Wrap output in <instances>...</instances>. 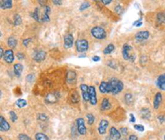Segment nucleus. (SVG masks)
<instances>
[{
	"instance_id": "nucleus-1",
	"label": "nucleus",
	"mask_w": 165,
	"mask_h": 140,
	"mask_svg": "<svg viewBox=\"0 0 165 140\" xmlns=\"http://www.w3.org/2000/svg\"><path fill=\"white\" fill-rule=\"evenodd\" d=\"M132 50H133V49H132V47H131L129 44H125V45L123 46L121 53H122L123 58H124L125 60H129V61L133 62V61L136 59L135 54L131 53L132 52Z\"/></svg>"
},
{
	"instance_id": "nucleus-2",
	"label": "nucleus",
	"mask_w": 165,
	"mask_h": 140,
	"mask_svg": "<svg viewBox=\"0 0 165 140\" xmlns=\"http://www.w3.org/2000/svg\"><path fill=\"white\" fill-rule=\"evenodd\" d=\"M110 83L112 85V93L113 95L120 93L122 89L124 88V84L121 81H120L119 79L116 78H111L110 79Z\"/></svg>"
},
{
	"instance_id": "nucleus-3",
	"label": "nucleus",
	"mask_w": 165,
	"mask_h": 140,
	"mask_svg": "<svg viewBox=\"0 0 165 140\" xmlns=\"http://www.w3.org/2000/svg\"><path fill=\"white\" fill-rule=\"evenodd\" d=\"M92 35L97 40H104L107 37V32L101 27H94L91 30Z\"/></svg>"
},
{
	"instance_id": "nucleus-4",
	"label": "nucleus",
	"mask_w": 165,
	"mask_h": 140,
	"mask_svg": "<svg viewBox=\"0 0 165 140\" xmlns=\"http://www.w3.org/2000/svg\"><path fill=\"white\" fill-rule=\"evenodd\" d=\"M75 46L77 51L79 53H84L88 50V42L84 39L78 40L75 43Z\"/></svg>"
},
{
	"instance_id": "nucleus-5",
	"label": "nucleus",
	"mask_w": 165,
	"mask_h": 140,
	"mask_svg": "<svg viewBox=\"0 0 165 140\" xmlns=\"http://www.w3.org/2000/svg\"><path fill=\"white\" fill-rule=\"evenodd\" d=\"M76 124H77V130L80 135H85L87 133V128L85 126L84 120L83 118H78L76 120Z\"/></svg>"
},
{
	"instance_id": "nucleus-6",
	"label": "nucleus",
	"mask_w": 165,
	"mask_h": 140,
	"mask_svg": "<svg viewBox=\"0 0 165 140\" xmlns=\"http://www.w3.org/2000/svg\"><path fill=\"white\" fill-rule=\"evenodd\" d=\"M99 91L101 93H112V85L110 82L103 81L99 85Z\"/></svg>"
},
{
	"instance_id": "nucleus-7",
	"label": "nucleus",
	"mask_w": 165,
	"mask_h": 140,
	"mask_svg": "<svg viewBox=\"0 0 165 140\" xmlns=\"http://www.w3.org/2000/svg\"><path fill=\"white\" fill-rule=\"evenodd\" d=\"M88 91H89V97H90V103L91 105H97V92H96V89L93 86H90L88 88Z\"/></svg>"
},
{
	"instance_id": "nucleus-8",
	"label": "nucleus",
	"mask_w": 165,
	"mask_h": 140,
	"mask_svg": "<svg viewBox=\"0 0 165 140\" xmlns=\"http://www.w3.org/2000/svg\"><path fill=\"white\" fill-rule=\"evenodd\" d=\"M46 57V53L40 50H37V51H35L34 54H33V59H34L36 62H42L43 60H45V58Z\"/></svg>"
},
{
	"instance_id": "nucleus-9",
	"label": "nucleus",
	"mask_w": 165,
	"mask_h": 140,
	"mask_svg": "<svg viewBox=\"0 0 165 140\" xmlns=\"http://www.w3.org/2000/svg\"><path fill=\"white\" fill-rule=\"evenodd\" d=\"M149 32L147 31H140L137 32L135 35L136 40L137 41H140V42L147 40V39H149Z\"/></svg>"
},
{
	"instance_id": "nucleus-10",
	"label": "nucleus",
	"mask_w": 165,
	"mask_h": 140,
	"mask_svg": "<svg viewBox=\"0 0 165 140\" xmlns=\"http://www.w3.org/2000/svg\"><path fill=\"white\" fill-rule=\"evenodd\" d=\"M74 45V36L68 34L64 37V46L65 49H70Z\"/></svg>"
},
{
	"instance_id": "nucleus-11",
	"label": "nucleus",
	"mask_w": 165,
	"mask_h": 140,
	"mask_svg": "<svg viewBox=\"0 0 165 140\" xmlns=\"http://www.w3.org/2000/svg\"><path fill=\"white\" fill-rule=\"evenodd\" d=\"M108 127V121L107 120H102L100 123H99V125H98V133L100 134H105L107 133V129Z\"/></svg>"
},
{
	"instance_id": "nucleus-12",
	"label": "nucleus",
	"mask_w": 165,
	"mask_h": 140,
	"mask_svg": "<svg viewBox=\"0 0 165 140\" xmlns=\"http://www.w3.org/2000/svg\"><path fill=\"white\" fill-rule=\"evenodd\" d=\"M89 87L86 84H81L80 85V89L82 92V96H83V99L85 101H89L90 97H89V91H88Z\"/></svg>"
},
{
	"instance_id": "nucleus-13",
	"label": "nucleus",
	"mask_w": 165,
	"mask_h": 140,
	"mask_svg": "<svg viewBox=\"0 0 165 140\" xmlns=\"http://www.w3.org/2000/svg\"><path fill=\"white\" fill-rule=\"evenodd\" d=\"M10 124L5 120V118L0 116V130L2 132H7L10 129Z\"/></svg>"
},
{
	"instance_id": "nucleus-14",
	"label": "nucleus",
	"mask_w": 165,
	"mask_h": 140,
	"mask_svg": "<svg viewBox=\"0 0 165 140\" xmlns=\"http://www.w3.org/2000/svg\"><path fill=\"white\" fill-rule=\"evenodd\" d=\"M110 137L113 140H120L121 138V134L118 129L115 127H112L110 128Z\"/></svg>"
},
{
	"instance_id": "nucleus-15",
	"label": "nucleus",
	"mask_w": 165,
	"mask_h": 140,
	"mask_svg": "<svg viewBox=\"0 0 165 140\" xmlns=\"http://www.w3.org/2000/svg\"><path fill=\"white\" fill-rule=\"evenodd\" d=\"M3 58L5 60L6 63L8 64H12L14 60V54H13V51L12 50H6L5 54H4V56H3Z\"/></svg>"
},
{
	"instance_id": "nucleus-16",
	"label": "nucleus",
	"mask_w": 165,
	"mask_h": 140,
	"mask_svg": "<svg viewBox=\"0 0 165 140\" xmlns=\"http://www.w3.org/2000/svg\"><path fill=\"white\" fill-rule=\"evenodd\" d=\"M156 84H157V87L160 89L165 91V73L159 76L157 81H156Z\"/></svg>"
},
{
	"instance_id": "nucleus-17",
	"label": "nucleus",
	"mask_w": 165,
	"mask_h": 140,
	"mask_svg": "<svg viewBox=\"0 0 165 140\" xmlns=\"http://www.w3.org/2000/svg\"><path fill=\"white\" fill-rule=\"evenodd\" d=\"M0 7L3 10L10 9L12 7V0H0Z\"/></svg>"
},
{
	"instance_id": "nucleus-18",
	"label": "nucleus",
	"mask_w": 165,
	"mask_h": 140,
	"mask_svg": "<svg viewBox=\"0 0 165 140\" xmlns=\"http://www.w3.org/2000/svg\"><path fill=\"white\" fill-rule=\"evenodd\" d=\"M161 101H162V94L160 92H157L154 99V108L155 110L159 109Z\"/></svg>"
},
{
	"instance_id": "nucleus-19",
	"label": "nucleus",
	"mask_w": 165,
	"mask_h": 140,
	"mask_svg": "<svg viewBox=\"0 0 165 140\" xmlns=\"http://www.w3.org/2000/svg\"><path fill=\"white\" fill-rule=\"evenodd\" d=\"M13 69H14V73H15V75L19 77L22 75V73H23V64H15L13 66Z\"/></svg>"
},
{
	"instance_id": "nucleus-20",
	"label": "nucleus",
	"mask_w": 165,
	"mask_h": 140,
	"mask_svg": "<svg viewBox=\"0 0 165 140\" xmlns=\"http://www.w3.org/2000/svg\"><path fill=\"white\" fill-rule=\"evenodd\" d=\"M50 12H51V7L46 5L44 7V12H43V22H50V16H49Z\"/></svg>"
},
{
	"instance_id": "nucleus-21",
	"label": "nucleus",
	"mask_w": 165,
	"mask_h": 140,
	"mask_svg": "<svg viewBox=\"0 0 165 140\" xmlns=\"http://www.w3.org/2000/svg\"><path fill=\"white\" fill-rule=\"evenodd\" d=\"M77 75H76V73H74V71H69L68 73V74H67V82L68 83H71V84H73L76 81V78H77Z\"/></svg>"
},
{
	"instance_id": "nucleus-22",
	"label": "nucleus",
	"mask_w": 165,
	"mask_h": 140,
	"mask_svg": "<svg viewBox=\"0 0 165 140\" xmlns=\"http://www.w3.org/2000/svg\"><path fill=\"white\" fill-rule=\"evenodd\" d=\"M101 108L103 111H108L111 109V103L107 98H104L101 104Z\"/></svg>"
},
{
	"instance_id": "nucleus-23",
	"label": "nucleus",
	"mask_w": 165,
	"mask_h": 140,
	"mask_svg": "<svg viewBox=\"0 0 165 140\" xmlns=\"http://www.w3.org/2000/svg\"><path fill=\"white\" fill-rule=\"evenodd\" d=\"M32 17H33V18H34L36 21H37L39 22H43L42 17H40V9L38 7H36L34 10V12L32 13Z\"/></svg>"
},
{
	"instance_id": "nucleus-24",
	"label": "nucleus",
	"mask_w": 165,
	"mask_h": 140,
	"mask_svg": "<svg viewBox=\"0 0 165 140\" xmlns=\"http://www.w3.org/2000/svg\"><path fill=\"white\" fill-rule=\"evenodd\" d=\"M7 44H8V46L10 47V48H15L17 45V41L14 37L11 36V37H9L8 39Z\"/></svg>"
},
{
	"instance_id": "nucleus-25",
	"label": "nucleus",
	"mask_w": 165,
	"mask_h": 140,
	"mask_svg": "<svg viewBox=\"0 0 165 140\" xmlns=\"http://www.w3.org/2000/svg\"><path fill=\"white\" fill-rule=\"evenodd\" d=\"M114 50H115V46H114L113 44H109L108 46L104 49L103 53H104V54H109L113 52Z\"/></svg>"
},
{
	"instance_id": "nucleus-26",
	"label": "nucleus",
	"mask_w": 165,
	"mask_h": 140,
	"mask_svg": "<svg viewBox=\"0 0 165 140\" xmlns=\"http://www.w3.org/2000/svg\"><path fill=\"white\" fill-rule=\"evenodd\" d=\"M36 140H50L48 136L46 134H43V133H37L35 135Z\"/></svg>"
},
{
	"instance_id": "nucleus-27",
	"label": "nucleus",
	"mask_w": 165,
	"mask_h": 140,
	"mask_svg": "<svg viewBox=\"0 0 165 140\" xmlns=\"http://www.w3.org/2000/svg\"><path fill=\"white\" fill-rule=\"evenodd\" d=\"M16 105H17V107H19V108H23V107H25L26 105H27V101L25 99L20 98V99H18L17 101H16Z\"/></svg>"
},
{
	"instance_id": "nucleus-28",
	"label": "nucleus",
	"mask_w": 165,
	"mask_h": 140,
	"mask_svg": "<svg viewBox=\"0 0 165 140\" xmlns=\"http://www.w3.org/2000/svg\"><path fill=\"white\" fill-rule=\"evenodd\" d=\"M157 21L160 24H165V12H160L157 15Z\"/></svg>"
},
{
	"instance_id": "nucleus-29",
	"label": "nucleus",
	"mask_w": 165,
	"mask_h": 140,
	"mask_svg": "<svg viewBox=\"0 0 165 140\" xmlns=\"http://www.w3.org/2000/svg\"><path fill=\"white\" fill-rule=\"evenodd\" d=\"M13 24H14L15 26H19V25L22 24V18H21L20 15L16 14V15L14 16V18H13Z\"/></svg>"
},
{
	"instance_id": "nucleus-30",
	"label": "nucleus",
	"mask_w": 165,
	"mask_h": 140,
	"mask_svg": "<svg viewBox=\"0 0 165 140\" xmlns=\"http://www.w3.org/2000/svg\"><path fill=\"white\" fill-rule=\"evenodd\" d=\"M87 118H88V124L89 125H92L94 121H95V117L93 116V115L92 114H88Z\"/></svg>"
},
{
	"instance_id": "nucleus-31",
	"label": "nucleus",
	"mask_w": 165,
	"mask_h": 140,
	"mask_svg": "<svg viewBox=\"0 0 165 140\" xmlns=\"http://www.w3.org/2000/svg\"><path fill=\"white\" fill-rule=\"evenodd\" d=\"M125 101L127 104H131L133 102V97L130 93H126L125 95Z\"/></svg>"
},
{
	"instance_id": "nucleus-32",
	"label": "nucleus",
	"mask_w": 165,
	"mask_h": 140,
	"mask_svg": "<svg viewBox=\"0 0 165 140\" xmlns=\"http://www.w3.org/2000/svg\"><path fill=\"white\" fill-rule=\"evenodd\" d=\"M9 116H10V119H11L12 122H16L17 120V115L13 111H11L9 112Z\"/></svg>"
},
{
	"instance_id": "nucleus-33",
	"label": "nucleus",
	"mask_w": 165,
	"mask_h": 140,
	"mask_svg": "<svg viewBox=\"0 0 165 140\" xmlns=\"http://www.w3.org/2000/svg\"><path fill=\"white\" fill-rule=\"evenodd\" d=\"M89 7H90V4H89V3H88V2L83 3L81 4V6L79 7V11L80 12H83V11H84L85 9L88 8Z\"/></svg>"
},
{
	"instance_id": "nucleus-34",
	"label": "nucleus",
	"mask_w": 165,
	"mask_h": 140,
	"mask_svg": "<svg viewBox=\"0 0 165 140\" xmlns=\"http://www.w3.org/2000/svg\"><path fill=\"white\" fill-rule=\"evenodd\" d=\"M18 139L19 140H31V139L25 134H20L18 135Z\"/></svg>"
},
{
	"instance_id": "nucleus-35",
	"label": "nucleus",
	"mask_w": 165,
	"mask_h": 140,
	"mask_svg": "<svg viewBox=\"0 0 165 140\" xmlns=\"http://www.w3.org/2000/svg\"><path fill=\"white\" fill-rule=\"evenodd\" d=\"M134 128L136 129L137 131H139V132H144V127L143 126L142 124H135Z\"/></svg>"
},
{
	"instance_id": "nucleus-36",
	"label": "nucleus",
	"mask_w": 165,
	"mask_h": 140,
	"mask_svg": "<svg viewBox=\"0 0 165 140\" xmlns=\"http://www.w3.org/2000/svg\"><path fill=\"white\" fill-rule=\"evenodd\" d=\"M38 120H40L41 121H46L48 120V116H46V114H38Z\"/></svg>"
},
{
	"instance_id": "nucleus-37",
	"label": "nucleus",
	"mask_w": 165,
	"mask_h": 140,
	"mask_svg": "<svg viewBox=\"0 0 165 140\" xmlns=\"http://www.w3.org/2000/svg\"><path fill=\"white\" fill-rule=\"evenodd\" d=\"M133 26H135V27H140V26H142V18H140L137 21L134 22Z\"/></svg>"
},
{
	"instance_id": "nucleus-38",
	"label": "nucleus",
	"mask_w": 165,
	"mask_h": 140,
	"mask_svg": "<svg viewBox=\"0 0 165 140\" xmlns=\"http://www.w3.org/2000/svg\"><path fill=\"white\" fill-rule=\"evenodd\" d=\"M31 41V38H27V39H25V40H23V44L24 46L27 47L28 46V45L30 44V42Z\"/></svg>"
},
{
	"instance_id": "nucleus-39",
	"label": "nucleus",
	"mask_w": 165,
	"mask_h": 140,
	"mask_svg": "<svg viewBox=\"0 0 165 140\" xmlns=\"http://www.w3.org/2000/svg\"><path fill=\"white\" fill-rule=\"evenodd\" d=\"M47 1H48V0H37L38 3L40 4V6H42V7H46V6Z\"/></svg>"
},
{
	"instance_id": "nucleus-40",
	"label": "nucleus",
	"mask_w": 165,
	"mask_h": 140,
	"mask_svg": "<svg viewBox=\"0 0 165 140\" xmlns=\"http://www.w3.org/2000/svg\"><path fill=\"white\" fill-rule=\"evenodd\" d=\"M120 134H122V135H127V134H128V129L126 128H120Z\"/></svg>"
},
{
	"instance_id": "nucleus-41",
	"label": "nucleus",
	"mask_w": 165,
	"mask_h": 140,
	"mask_svg": "<svg viewBox=\"0 0 165 140\" xmlns=\"http://www.w3.org/2000/svg\"><path fill=\"white\" fill-rule=\"evenodd\" d=\"M115 11L117 12V13L120 14V13H121V12H122V7L120 6V5H117V6L115 7Z\"/></svg>"
},
{
	"instance_id": "nucleus-42",
	"label": "nucleus",
	"mask_w": 165,
	"mask_h": 140,
	"mask_svg": "<svg viewBox=\"0 0 165 140\" xmlns=\"http://www.w3.org/2000/svg\"><path fill=\"white\" fill-rule=\"evenodd\" d=\"M17 58H18V59L22 60V59H23V58H25V54H24L23 53H17Z\"/></svg>"
},
{
	"instance_id": "nucleus-43",
	"label": "nucleus",
	"mask_w": 165,
	"mask_h": 140,
	"mask_svg": "<svg viewBox=\"0 0 165 140\" xmlns=\"http://www.w3.org/2000/svg\"><path fill=\"white\" fill-rule=\"evenodd\" d=\"M100 1L103 3V4H104V5H108L112 3V0H100Z\"/></svg>"
},
{
	"instance_id": "nucleus-44",
	"label": "nucleus",
	"mask_w": 165,
	"mask_h": 140,
	"mask_svg": "<svg viewBox=\"0 0 165 140\" xmlns=\"http://www.w3.org/2000/svg\"><path fill=\"white\" fill-rule=\"evenodd\" d=\"M158 119H159V120H160V122L161 123V124H163V123L165 121V118L164 116H158Z\"/></svg>"
},
{
	"instance_id": "nucleus-45",
	"label": "nucleus",
	"mask_w": 165,
	"mask_h": 140,
	"mask_svg": "<svg viewBox=\"0 0 165 140\" xmlns=\"http://www.w3.org/2000/svg\"><path fill=\"white\" fill-rule=\"evenodd\" d=\"M53 3L55 5H61L62 0H53Z\"/></svg>"
},
{
	"instance_id": "nucleus-46",
	"label": "nucleus",
	"mask_w": 165,
	"mask_h": 140,
	"mask_svg": "<svg viewBox=\"0 0 165 140\" xmlns=\"http://www.w3.org/2000/svg\"><path fill=\"white\" fill-rule=\"evenodd\" d=\"M128 140H139V139H138L137 136H136L135 134H131V135H130L129 139Z\"/></svg>"
},
{
	"instance_id": "nucleus-47",
	"label": "nucleus",
	"mask_w": 165,
	"mask_h": 140,
	"mask_svg": "<svg viewBox=\"0 0 165 140\" xmlns=\"http://www.w3.org/2000/svg\"><path fill=\"white\" fill-rule=\"evenodd\" d=\"M130 118H131L130 122L131 123L136 122V118H135V116H134V115H133V114H130Z\"/></svg>"
},
{
	"instance_id": "nucleus-48",
	"label": "nucleus",
	"mask_w": 165,
	"mask_h": 140,
	"mask_svg": "<svg viewBox=\"0 0 165 140\" xmlns=\"http://www.w3.org/2000/svg\"><path fill=\"white\" fill-rule=\"evenodd\" d=\"M3 50H4L1 47V48H0V58H3V56H4L5 52H4Z\"/></svg>"
},
{
	"instance_id": "nucleus-49",
	"label": "nucleus",
	"mask_w": 165,
	"mask_h": 140,
	"mask_svg": "<svg viewBox=\"0 0 165 140\" xmlns=\"http://www.w3.org/2000/svg\"><path fill=\"white\" fill-rule=\"evenodd\" d=\"M31 78H33L34 79V74H29L27 77V82H31Z\"/></svg>"
},
{
	"instance_id": "nucleus-50",
	"label": "nucleus",
	"mask_w": 165,
	"mask_h": 140,
	"mask_svg": "<svg viewBox=\"0 0 165 140\" xmlns=\"http://www.w3.org/2000/svg\"><path fill=\"white\" fill-rule=\"evenodd\" d=\"M92 61H94V62L100 61V57H99V56H94V57L92 58Z\"/></svg>"
},
{
	"instance_id": "nucleus-51",
	"label": "nucleus",
	"mask_w": 165,
	"mask_h": 140,
	"mask_svg": "<svg viewBox=\"0 0 165 140\" xmlns=\"http://www.w3.org/2000/svg\"><path fill=\"white\" fill-rule=\"evenodd\" d=\"M0 140H3V138H2V137L0 138Z\"/></svg>"
},
{
	"instance_id": "nucleus-52",
	"label": "nucleus",
	"mask_w": 165,
	"mask_h": 140,
	"mask_svg": "<svg viewBox=\"0 0 165 140\" xmlns=\"http://www.w3.org/2000/svg\"><path fill=\"white\" fill-rule=\"evenodd\" d=\"M164 140H165V135H164Z\"/></svg>"
},
{
	"instance_id": "nucleus-53",
	"label": "nucleus",
	"mask_w": 165,
	"mask_h": 140,
	"mask_svg": "<svg viewBox=\"0 0 165 140\" xmlns=\"http://www.w3.org/2000/svg\"><path fill=\"white\" fill-rule=\"evenodd\" d=\"M122 140H126V139H122Z\"/></svg>"
}]
</instances>
